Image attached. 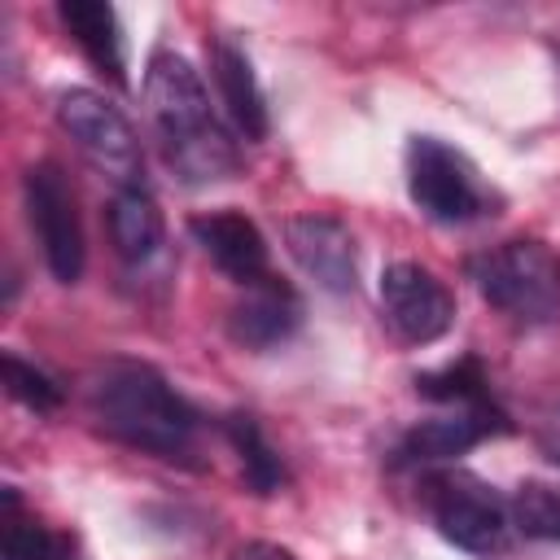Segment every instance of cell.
Here are the masks:
<instances>
[{"instance_id": "obj_5", "label": "cell", "mask_w": 560, "mask_h": 560, "mask_svg": "<svg viewBox=\"0 0 560 560\" xmlns=\"http://www.w3.org/2000/svg\"><path fill=\"white\" fill-rule=\"evenodd\" d=\"M424 508L438 534L468 551V556H494L512 538V508L494 494L490 481H481L468 468H438L424 477Z\"/></svg>"}, {"instance_id": "obj_10", "label": "cell", "mask_w": 560, "mask_h": 560, "mask_svg": "<svg viewBox=\"0 0 560 560\" xmlns=\"http://www.w3.org/2000/svg\"><path fill=\"white\" fill-rule=\"evenodd\" d=\"M490 433H508V416L494 402H451V407H442V416L420 420L402 438L398 459L402 464H442V459L464 455L468 446H477Z\"/></svg>"}, {"instance_id": "obj_14", "label": "cell", "mask_w": 560, "mask_h": 560, "mask_svg": "<svg viewBox=\"0 0 560 560\" xmlns=\"http://www.w3.org/2000/svg\"><path fill=\"white\" fill-rule=\"evenodd\" d=\"M61 26L70 31V39L83 48V57L109 79V83H127V44H122V26L118 13L101 0H61Z\"/></svg>"}, {"instance_id": "obj_21", "label": "cell", "mask_w": 560, "mask_h": 560, "mask_svg": "<svg viewBox=\"0 0 560 560\" xmlns=\"http://www.w3.org/2000/svg\"><path fill=\"white\" fill-rule=\"evenodd\" d=\"M538 446H542V455L560 468V407H551V411L542 416V424H538Z\"/></svg>"}, {"instance_id": "obj_18", "label": "cell", "mask_w": 560, "mask_h": 560, "mask_svg": "<svg viewBox=\"0 0 560 560\" xmlns=\"http://www.w3.org/2000/svg\"><path fill=\"white\" fill-rule=\"evenodd\" d=\"M416 394H424V398H433L442 407H451V402H494L490 398V381H486L477 359H455V363H446L438 372H420L416 376Z\"/></svg>"}, {"instance_id": "obj_17", "label": "cell", "mask_w": 560, "mask_h": 560, "mask_svg": "<svg viewBox=\"0 0 560 560\" xmlns=\"http://www.w3.org/2000/svg\"><path fill=\"white\" fill-rule=\"evenodd\" d=\"M228 442L241 455V477L254 494H276L284 486V464L280 455L267 446L262 429L254 424V416H232L228 420Z\"/></svg>"}, {"instance_id": "obj_2", "label": "cell", "mask_w": 560, "mask_h": 560, "mask_svg": "<svg viewBox=\"0 0 560 560\" xmlns=\"http://www.w3.org/2000/svg\"><path fill=\"white\" fill-rule=\"evenodd\" d=\"M88 411L105 438L131 451L179 459V464L197 455L201 416L149 363H136V359L105 363L88 385Z\"/></svg>"}, {"instance_id": "obj_6", "label": "cell", "mask_w": 560, "mask_h": 560, "mask_svg": "<svg viewBox=\"0 0 560 560\" xmlns=\"http://www.w3.org/2000/svg\"><path fill=\"white\" fill-rule=\"evenodd\" d=\"M57 122L101 175L118 179V188L140 184V136L114 101L92 88H70L57 96Z\"/></svg>"}, {"instance_id": "obj_16", "label": "cell", "mask_w": 560, "mask_h": 560, "mask_svg": "<svg viewBox=\"0 0 560 560\" xmlns=\"http://www.w3.org/2000/svg\"><path fill=\"white\" fill-rule=\"evenodd\" d=\"M4 560H79V547L48 521L26 516L18 494L4 490Z\"/></svg>"}, {"instance_id": "obj_9", "label": "cell", "mask_w": 560, "mask_h": 560, "mask_svg": "<svg viewBox=\"0 0 560 560\" xmlns=\"http://www.w3.org/2000/svg\"><path fill=\"white\" fill-rule=\"evenodd\" d=\"M284 245L293 262L328 293H350L359 280V258H354V236L341 219L332 214H293L284 223Z\"/></svg>"}, {"instance_id": "obj_11", "label": "cell", "mask_w": 560, "mask_h": 560, "mask_svg": "<svg viewBox=\"0 0 560 560\" xmlns=\"http://www.w3.org/2000/svg\"><path fill=\"white\" fill-rule=\"evenodd\" d=\"M188 232L201 245V254L228 280H236L241 289L245 284H258L262 276H271L267 271V236L241 210H206V214H192Z\"/></svg>"}, {"instance_id": "obj_3", "label": "cell", "mask_w": 560, "mask_h": 560, "mask_svg": "<svg viewBox=\"0 0 560 560\" xmlns=\"http://www.w3.org/2000/svg\"><path fill=\"white\" fill-rule=\"evenodd\" d=\"M477 293L521 328H542L560 315V254L534 236L490 245L468 262Z\"/></svg>"}, {"instance_id": "obj_19", "label": "cell", "mask_w": 560, "mask_h": 560, "mask_svg": "<svg viewBox=\"0 0 560 560\" xmlns=\"http://www.w3.org/2000/svg\"><path fill=\"white\" fill-rule=\"evenodd\" d=\"M512 525L534 542H560V490L542 481H525L512 494Z\"/></svg>"}, {"instance_id": "obj_8", "label": "cell", "mask_w": 560, "mask_h": 560, "mask_svg": "<svg viewBox=\"0 0 560 560\" xmlns=\"http://www.w3.org/2000/svg\"><path fill=\"white\" fill-rule=\"evenodd\" d=\"M376 298L385 324L411 346H429L455 324V298L424 262H389L381 271Z\"/></svg>"}, {"instance_id": "obj_4", "label": "cell", "mask_w": 560, "mask_h": 560, "mask_svg": "<svg viewBox=\"0 0 560 560\" xmlns=\"http://www.w3.org/2000/svg\"><path fill=\"white\" fill-rule=\"evenodd\" d=\"M407 192L424 219L451 223V228L486 219L499 206V197L481 179L477 162L438 136H411L407 140Z\"/></svg>"}, {"instance_id": "obj_12", "label": "cell", "mask_w": 560, "mask_h": 560, "mask_svg": "<svg viewBox=\"0 0 560 560\" xmlns=\"http://www.w3.org/2000/svg\"><path fill=\"white\" fill-rule=\"evenodd\" d=\"M298 324H302V298L276 276L245 284V293L228 311V337L245 350H271L280 341H289L298 332Z\"/></svg>"}, {"instance_id": "obj_1", "label": "cell", "mask_w": 560, "mask_h": 560, "mask_svg": "<svg viewBox=\"0 0 560 560\" xmlns=\"http://www.w3.org/2000/svg\"><path fill=\"white\" fill-rule=\"evenodd\" d=\"M144 109L166 166L184 184L228 179L241 162L236 140L210 109L201 74L171 48H158L144 66Z\"/></svg>"}, {"instance_id": "obj_7", "label": "cell", "mask_w": 560, "mask_h": 560, "mask_svg": "<svg viewBox=\"0 0 560 560\" xmlns=\"http://www.w3.org/2000/svg\"><path fill=\"white\" fill-rule=\"evenodd\" d=\"M22 197H26V219H31V232L44 249V262H48L52 280L74 284L83 276L88 245H83L79 197H74L66 171L57 162H35L22 179Z\"/></svg>"}, {"instance_id": "obj_20", "label": "cell", "mask_w": 560, "mask_h": 560, "mask_svg": "<svg viewBox=\"0 0 560 560\" xmlns=\"http://www.w3.org/2000/svg\"><path fill=\"white\" fill-rule=\"evenodd\" d=\"M0 368H4V389H9V398H18L22 407H31V411H57V407H61V385H57L44 368L18 359L13 350H4Z\"/></svg>"}, {"instance_id": "obj_15", "label": "cell", "mask_w": 560, "mask_h": 560, "mask_svg": "<svg viewBox=\"0 0 560 560\" xmlns=\"http://www.w3.org/2000/svg\"><path fill=\"white\" fill-rule=\"evenodd\" d=\"M105 223H109V241H114L118 258H127V262H149L162 249L166 223H162V210H158V201L149 197L144 184L118 188L114 201H109Z\"/></svg>"}, {"instance_id": "obj_22", "label": "cell", "mask_w": 560, "mask_h": 560, "mask_svg": "<svg viewBox=\"0 0 560 560\" xmlns=\"http://www.w3.org/2000/svg\"><path fill=\"white\" fill-rule=\"evenodd\" d=\"M228 560H293V551H284L280 542H262L258 538V542H241Z\"/></svg>"}, {"instance_id": "obj_13", "label": "cell", "mask_w": 560, "mask_h": 560, "mask_svg": "<svg viewBox=\"0 0 560 560\" xmlns=\"http://www.w3.org/2000/svg\"><path fill=\"white\" fill-rule=\"evenodd\" d=\"M206 57H210V79H214L219 105L228 109L236 131L245 140H262L267 136V101H262V88H258V74L249 66V57L223 35L206 44Z\"/></svg>"}]
</instances>
